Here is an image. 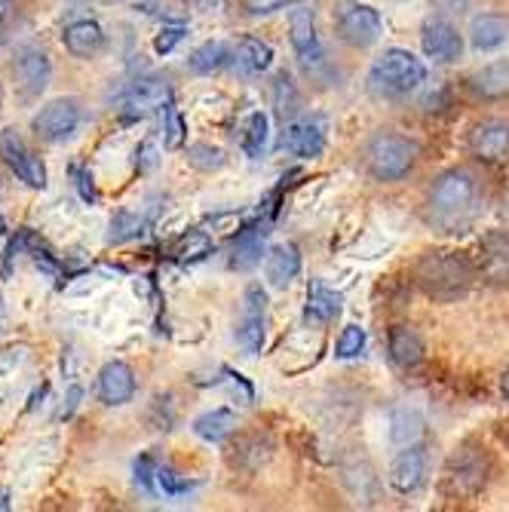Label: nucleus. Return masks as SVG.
<instances>
[{"label":"nucleus","mask_w":509,"mask_h":512,"mask_svg":"<svg viewBox=\"0 0 509 512\" xmlns=\"http://www.w3.org/2000/svg\"><path fill=\"white\" fill-rule=\"evenodd\" d=\"M267 145H270V117L264 111H252L243 120L240 148L249 160H261L267 154Z\"/></svg>","instance_id":"bb28decb"},{"label":"nucleus","mask_w":509,"mask_h":512,"mask_svg":"<svg viewBox=\"0 0 509 512\" xmlns=\"http://www.w3.org/2000/svg\"><path fill=\"white\" fill-rule=\"evenodd\" d=\"M175 261L181 264H194V261H203L206 255H212V237L203 234V230H191V234H184L175 249H172Z\"/></svg>","instance_id":"2f4dec72"},{"label":"nucleus","mask_w":509,"mask_h":512,"mask_svg":"<svg viewBox=\"0 0 509 512\" xmlns=\"http://www.w3.org/2000/svg\"><path fill=\"white\" fill-rule=\"evenodd\" d=\"M62 43H65V50H68L74 59H96V56L105 50V31H102L99 22H92V19H77V22L65 25Z\"/></svg>","instance_id":"aec40b11"},{"label":"nucleus","mask_w":509,"mask_h":512,"mask_svg":"<svg viewBox=\"0 0 509 512\" xmlns=\"http://www.w3.org/2000/svg\"><path fill=\"white\" fill-rule=\"evenodd\" d=\"M289 4H295V0H243L249 16H270L276 10H286Z\"/></svg>","instance_id":"58836bf2"},{"label":"nucleus","mask_w":509,"mask_h":512,"mask_svg":"<svg viewBox=\"0 0 509 512\" xmlns=\"http://www.w3.org/2000/svg\"><path fill=\"white\" fill-rule=\"evenodd\" d=\"M418 157H421V145L414 142V138L390 132V129L375 132L365 145V169L384 184L402 181L414 169Z\"/></svg>","instance_id":"7ed1b4c3"},{"label":"nucleus","mask_w":509,"mask_h":512,"mask_svg":"<svg viewBox=\"0 0 509 512\" xmlns=\"http://www.w3.org/2000/svg\"><path fill=\"white\" fill-rule=\"evenodd\" d=\"M181 37H184V28H181V25H166V28L157 34V40H154V50L166 56V53L175 50V43H178Z\"/></svg>","instance_id":"ea45409f"},{"label":"nucleus","mask_w":509,"mask_h":512,"mask_svg":"<svg viewBox=\"0 0 509 512\" xmlns=\"http://www.w3.org/2000/svg\"><path fill=\"white\" fill-rule=\"evenodd\" d=\"M10 509V491L0 488V512H7Z\"/></svg>","instance_id":"a18cd8bd"},{"label":"nucleus","mask_w":509,"mask_h":512,"mask_svg":"<svg viewBox=\"0 0 509 512\" xmlns=\"http://www.w3.org/2000/svg\"><path fill=\"white\" fill-rule=\"evenodd\" d=\"M135 387H138L135 371H132L126 362L114 359V362H105V365H102V371H99V384H96V393H99V399H102L105 405L117 408V405L132 402Z\"/></svg>","instance_id":"a211bd4d"},{"label":"nucleus","mask_w":509,"mask_h":512,"mask_svg":"<svg viewBox=\"0 0 509 512\" xmlns=\"http://www.w3.org/2000/svg\"><path fill=\"white\" fill-rule=\"evenodd\" d=\"M16 0H0V40H4V34H7V28L13 25V19H16Z\"/></svg>","instance_id":"79ce46f5"},{"label":"nucleus","mask_w":509,"mask_h":512,"mask_svg":"<svg viewBox=\"0 0 509 512\" xmlns=\"http://www.w3.org/2000/svg\"><path fill=\"white\" fill-rule=\"evenodd\" d=\"M83 123V108L77 99H56L50 105H43L34 120H31V129L34 135L40 138V142H65V138H71Z\"/></svg>","instance_id":"6e6552de"},{"label":"nucleus","mask_w":509,"mask_h":512,"mask_svg":"<svg viewBox=\"0 0 509 512\" xmlns=\"http://www.w3.org/2000/svg\"><path fill=\"white\" fill-rule=\"evenodd\" d=\"M184 138H188V126H184V117H181L178 105L169 99L163 105V145L169 151H178L184 145Z\"/></svg>","instance_id":"72a5a7b5"},{"label":"nucleus","mask_w":509,"mask_h":512,"mask_svg":"<svg viewBox=\"0 0 509 512\" xmlns=\"http://www.w3.org/2000/svg\"><path fill=\"white\" fill-rule=\"evenodd\" d=\"M283 148L301 160H313L326 151V129H322V123L313 117L292 120L283 132Z\"/></svg>","instance_id":"6ab92c4d"},{"label":"nucleus","mask_w":509,"mask_h":512,"mask_svg":"<svg viewBox=\"0 0 509 512\" xmlns=\"http://www.w3.org/2000/svg\"><path fill=\"white\" fill-rule=\"evenodd\" d=\"M227 62H230V50H227V43H221V40H209V43L197 46V50L188 56V68L194 74H203V77L218 74Z\"/></svg>","instance_id":"7c9ffc66"},{"label":"nucleus","mask_w":509,"mask_h":512,"mask_svg":"<svg viewBox=\"0 0 509 512\" xmlns=\"http://www.w3.org/2000/svg\"><path fill=\"white\" fill-rule=\"evenodd\" d=\"M234 59L246 74H264L273 65V46L261 37H243L237 43Z\"/></svg>","instance_id":"c85d7f7f"},{"label":"nucleus","mask_w":509,"mask_h":512,"mask_svg":"<svg viewBox=\"0 0 509 512\" xmlns=\"http://www.w3.org/2000/svg\"><path fill=\"white\" fill-rule=\"evenodd\" d=\"M500 390H503V396L509 399V368H506V375L500 378Z\"/></svg>","instance_id":"49530a36"},{"label":"nucleus","mask_w":509,"mask_h":512,"mask_svg":"<svg viewBox=\"0 0 509 512\" xmlns=\"http://www.w3.org/2000/svg\"><path fill=\"white\" fill-rule=\"evenodd\" d=\"M424 80H427L424 62L408 50H399V46L384 50L375 59L372 71H368V83H372L378 92H384V96H396V99L414 92Z\"/></svg>","instance_id":"39448f33"},{"label":"nucleus","mask_w":509,"mask_h":512,"mask_svg":"<svg viewBox=\"0 0 509 512\" xmlns=\"http://www.w3.org/2000/svg\"><path fill=\"white\" fill-rule=\"evenodd\" d=\"M421 46H424V56L439 62V65H448V62H457L460 53H464V37L460 31L445 22V19H430L424 25V34H421Z\"/></svg>","instance_id":"f3484780"},{"label":"nucleus","mask_w":509,"mask_h":512,"mask_svg":"<svg viewBox=\"0 0 509 512\" xmlns=\"http://www.w3.org/2000/svg\"><path fill=\"white\" fill-rule=\"evenodd\" d=\"M172 99L169 92V83L166 80H157V77H142V80H132L123 96L117 99V108L126 114V117H145L151 114L154 108H163L166 102Z\"/></svg>","instance_id":"4468645a"},{"label":"nucleus","mask_w":509,"mask_h":512,"mask_svg":"<svg viewBox=\"0 0 509 512\" xmlns=\"http://www.w3.org/2000/svg\"><path fill=\"white\" fill-rule=\"evenodd\" d=\"M145 227H148V221H145V215H135V212H117L114 218H111V234H108V240L111 243H132V240H142L145 237Z\"/></svg>","instance_id":"473e14b6"},{"label":"nucleus","mask_w":509,"mask_h":512,"mask_svg":"<svg viewBox=\"0 0 509 512\" xmlns=\"http://www.w3.org/2000/svg\"><path fill=\"white\" fill-rule=\"evenodd\" d=\"M68 175H71V181H74V191L80 194V200H83V203H96V184H92L89 169H83L80 163H71V166H68Z\"/></svg>","instance_id":"4c0bfd02"},{"label":"nucleus","mask_w":509,"mask_h":512,"mask_svg":"<svg viewBox=\"0 0 509 512\" xmlns=\"http://www.w3.org/2000/svg\"><path fill=\"white\" fill-rule=\"evenodd\" d=\"M298 273H301V255H298V249L292 243L276 246V249L267 252V258H264V276H267V283L273 289H286Z\"/></svg>","instance_id":"412c9836"},{"label":"nucleus","mask_w":509,"mask_h":512,"mask_svg":"<svg viewBox=\"0 0 509 512\" xmlns=\"http://www.w3.org/2000/svg\"><path fill=\"white\" fill-rule=\"evenodd\" d=\"M506 37H509V19L497 16V13H482L470 25V40H473L476 50H482V53L485 50H497L500 43H506Z\"/></svg>","instance_id":"cd10ccee"},{"label":"nucleus","mask_w":509,"mask_h":512,"mask_svg":"<svg viewBox=\"0 0 509 512\" xmlns=\"http://www.w3.org/2000/svg\"><path fill=\"white\" fill-rule=\"evenodd\" d=\"M467 83H470V89L476 92L479 99H503V96H509V59L485 65Z\"/></svg>","instance_id":"393cba45"},{"label":"nucleus","mask_w":509,"mask_h":512,"mask_svg":"<svg viewBox=\"0 0 509 512\" xmlns=\"http://www.w3.org/2000/svg\"><path fill=\"white\" fill-rule=\"evenodd\" d=\"M80 399H83V390H80V387H71V390H68V405H65V411H62V421H71V414L77 411Z\"/></svg>","instance_id":"c03bdc74"},{"label":"nucleus","mask_w":509,"mask_h":512,"mask_svg":"<svg viewBox=\"0 0 509 512\" xmlns=\"http://www.w3.org/2000/svg\"><path fill=\"white\" fill-rule=\"evenodd\" d=\"M135 482L142 485L148 494H154V497H166V500H172V497H184L188 494L194 485L184 479L175 467H169V463H160V460H154L151 454H142L135 460Z\"/></svg>","instance_id":"1a4fd4ad"},{"label":"nucleus","mask_w":509,"mask_h":512,"mask_svg":"<svg viewBox=\"0 0 509 512\" xmlns=\"http://www.w3.org/2000/svg\"><path fill=\"white\" fill-rule=\"evenodd\" d=\"M479 273L488 286H497V289L509 286V234L506 230H491V234L482 237Z\"/></svg>","instance_id":"dca6fc26"},{"label":"nucleus","mask_w":509,"mask_h":512,"mask_svg":"<svg viewBox=\"0 0 509 512\" xmlns=\"http://www.w3.org/2000/svg\"><path fill=\"white\" fill-rule=\"evenodd\" d=\"M387 353L393 359V365L399 368H414L424 362V341L421 335L408 329V325H396V329L390 332V341H387Z\"/></svg>","instance_id":"4be33fe9"},{"label":"nucleus","mask_w":509,"mask_h":512,"mask_svg":"<svg viewBox=\"0 0 509 512\" xmlns=\"http://www.w3.org/2000/svg\"><path fill=\"white\" fill-rule=\"evenodd\" d=\"M25 347H10V350H0V375H7V371H13L16 365L25 362Z\"/></svg>","instance_id":"a19ab883"},{"label":"nucleus","mask_w":509,"mask_h":512,"mask_svg":"<svg viewBox=\"0 0 509 512\" xmlns=\"http://www.w3.org/2000/svg\"><path fill=\"white\" fill-rule=\"evenodd\" d=\"M430 473V457L424 448L418 445H405V451H399L390 463L387 482L396 494H414L421 491Z\"/></svg>","instance_id":"f8f14e48"},{"label":"nucleus","mask_w":509,"mask_h":512,"mask_svg":"<svg viewBox=\"0 0 509 512\" xmlns=\"http://www.w3.org/2000/svg\"><path fill=\"white\" fill-rule=\"evenodd\" d=\"M188 163L200 172H218L224 166V154L221 148H212V145H191L188 148Z\"/></svg>","instance_id":"f704fd0d"},{"label":"nucleus","mask_w":509,"mask_h":512,"mask_svg":"<svg viewBox=\"0 0 509 512\" xmlns=\"http://www.w3.org/2000/svg\"><path fill=\"white\" fill-rule=\"evenodd\" d=\"M470 151L488 166L509 163V120H482L470 132Z\"/></svg>","instance_id":"2eb2a0df"},{"label":"nucleus","mask_w":509,"mask_h":512,"mask_svg":"<svg viewBox=\"0 0 509 512\" xmlns=\"http://www.w3.org/2000/svg\"><path fill=\"white\" fill-rule=\"evenodd\" d=\"M491 476V457L479 445H460L442 470V494L451 500L476 497Z\"/></svg>","instance_id":"20e7f679"},{"label":"nucleus","mask_w":509,"mask_h":512,"mask_svg":"<svg viewBox=\"0 0 509 512\" xmlns=\"http://www.w3.org/2000/svg\"><path fill=\"white\" fill-rule=\"evenodd\" d=\"M13 77H16V86L25 99H37L53 80V62L40 46H25L13 62Z\"/></svg>","instance_id":"ddd939ff"},{"label":"nucleus","mask_w":509,"mask_h":512,"mask_svg":"<svg viewBox=\"0 0 509 512\" xmlns=\"http://www.w3.org/2000/svg\"><path fill=\"white\" fill-rule=\"evenodd\" d=\"M335 28L347 46L368 50V46H375L381 40L384 19L375 7L356 4V0H344V4H338V10H335Z\"/></svg>","instance_id":"423d86ee"},{"label":"nucleus","mask_w":509,"mask_h":512,"mask_svg":"<svg viewBox=\"0 0 509 512\" xmlns=\"http://www.w3.org/2000/svg\"><path fill=\"white\" fill-rule=\"evenodd\" d=\"M430 224L442 234H464L479 215V184L467 169L442 172L430 188Z\"/></svg>","instance_id":"f257e3e1"},{"label":"nucleus","mask_w":509,"mask_h":512,"mask_svg":"<svg viewBox=\"0 0 509 512\" xmlns=\"http://www.w3.org/2000/svg\"><path fill=\"white\" fill-rule=\"evenodd\" d=\"M424 430H427V421H424V414L418 408H396L390 414V439L399 448L418 445Z\"/></svg>","instance_id":"a878e982"},{"label":"nucleus","mask_w":509,"mask_h":512,"mask_svg":"<svg viewBox=\"0 0 509 512\" xmlns=\"http://www.w3.org/2000/svg\"><path fill=\"white\" fill-rule=\"evenodd\" d=\"M267 338V295L261 286H249L243 295V316L237 325V341L249 356H258L264 350Z\"/></svg>","instance_id":"9d476101"},{"label":"nucleus","mask_w":509,"mask_h":512,"mask_svg":"<svg viewBox=\"0 0 509 512\" xmlns=\"http://www.w3.org/2000/svg\"><path fill=\"white\" fill-rule=\"evenodd\" d=\"M264 240H267V230L264 227H246L243 234H237L234 246H230V267L237 270H249L255 264H261L264 255Z\"/></svg>","instance_id":"b1692460"},{"label":"nucleus","mask_w":509,"mask_h":512,"mask_svg":"<svg viewBox=\"0 0 509 512\" xmlns=\"http://www.w3.org/2000/svg\"><path fill=\"white\" fill-rule=\"evenodd\" d=\"M4 230H7V221H4V215H0V234H4Z\"/></svg>","instance_id":"de8ad7c7"},{"label":"nucleus","mask_w":509,"mask_h":512,"mask_svg":"<svg viewBox=\"0 0 509 512\" xmlns=\"http://www.w3.org/2000/svg\"><path fill=\"white\" fill-rule=\"evenodd\" d=\"M341 313V295H335L332 289H326L322 283H310L307 289V319L326 325Z\"/></svg>","instance_id":"c756f323"},{"label":"nucleus","mask_w":509,"mask_h":512,"mask_svg":"<svg viewBox=\"0 0 509 512\" xmlns=\"http://www.w3.org/2000/svg\"><path fill=\"white\" fill-rule=\"evenodd\" d=\"M0 160L7 163V169L25 184V188H31V191H43L46 188V166H43V160L25 145V138L16 129L0 132Z\"/></svg>","instance_id":"0eeeda50"},{"label":"nucleus","mask_w":509,"mask_h":512,"mask_svg":"<svg viewBox=\"0 0 509 512\" xmlns=\"http://www.w3.org/2000/svg\"><path fill=\"white\" fill-rule=\"evenodd\" d=\"M473 276L476 270L470 258L460 252H430L414 267V279H418L421 292L442 304L464 298L473 286Z\"/></svg>","instance_id":"f03ea898"},{"label":"nucleus","mask_w":509,"mask_h":512,"mask_svg":"<svg viewBox=\"0 0 509 512\" xmlns=\"http://www.w3.org/2000/svg\"><path fill=\"white\" fill-rule=\"evenodd\" d=\"M362 350H365V329L362 325H347L338 338V344H335V356L338 359H356Z\"/></svg>","instance_id":"c9c22d12"},{"label":"nucleus","mask_w":509,"mask_h":512,"mask_svg":"<svg viewBox=\"0 0 509 512\" xmlns=\"http://www.w3.org/2000/svg\"><path fill=\"white\" fill-rule=\"evenodd\" d=\"M234 430H237V414L230 408H212L194 421V433L209 445H221L224 439L234 436Z\"/></svg>","instance_id":"5701e85b"},{"label":"nucleus","mask_w":509,"mask_h":512,"mask_svg":"<svg viewBox=\"0 0 509 512\" xmlns=\"http://www.w3.org/2000/svg\"><path fill=\"white\" fill-rule=\"evenodd\" d=\"M273 92H276V108H280V114H283V117L292 114V111H295V102H298V92H295L292 77H289V74H280V77H276Z\"/></svg>","instance_id":"e433bc0d"},{"label":"nucleus","mask_w":509,"mask_h":512,"mask_svg":"<svg viewBox=\"0 0 509 512\" xmlns=\"http://www.w3.org/2000/svg\"><path fill=\"white\" fill-rule=\"evenodd\" d=\"M0 313H4V310H0Z\"/></svg>","instance_id":"09e8293b"},{"label":"nucleus","mask_w":509,"mask_h":512,"mask_svg":"<svg viewBox=\"0 0 509 512\" xmlns=\"http://www.w3.org/2000/svg\"><path fill=\"white\" fill-rule=\"evenodd\" d=\"M191 4L197 7V13H215V16H221L224 10H227V0H191Z\"/></svg>","instance_id":"37998d69"},{"label":"nucleus","mask_w":509,"mask_h":512,"mask_svg":"<svg viewBox=\"0 0 509 512\" xmlns=\"http://www.w3.org/2000/svg\"><path fill=\"white\" fill-rule=\"evenodd\" d=\"M289 40H292V50L298 56V62L313 71L326 62V50H322V40L316 31V16L310 7H295L289 13Z\"/></svg>","instance_id":"9b49d317"}]
</instances>
